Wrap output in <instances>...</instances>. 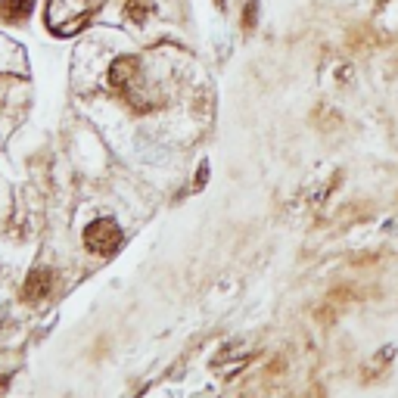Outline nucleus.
I'll return each instance as SVG.
<instances>
[{
  "instance_id": "obj_5",
  "label": "nucleus",
  "mask_w": 398,
  "mask_h": 398,
  "mask_svg": "<svg viewBox=\"0 0 398 398\" xmlns=\"http://www.w3.org/2000/svg\"><path fill=\"white\" fill-rule=\"evenodd\" d=\"M6 327V314H4V311H0V330H4Z\"/></svg>"
},
{
  "instance_id": "obj_1",
  "label": "nucleus",
  "mask_w": 398,
  "mask_h": 398,
  "mask_svg": "<svg viewBox=\"0 0 398 398\" xmlns=\"http://www.w3.org/2000/svg\"><path fill=\"white\" fill-rule=\"evenodd\" d=\"M110 88L125 97L137 110H150L153 106V93H150V81L143 75V66L137 56H119L110 66Z\"/></svg>"
},
{
  "instance_id": "obj_2",
  "label": "nucleus",
  "mask_w": 398,
  "mask_h": 398,
  "mask_svg": "<svg viewBox=\"0 0 398 398\" xmlns=\"http://www.w3.org/2000/svg\"><path fill=\"white\" fill-rule=\"evenodd\" d=\"M121 240H125V237H121V227H119V221L115 218H97V221H91L88 227H84V246L100 258L115 256Z\"/></svg>"
},
{
  "instance_id": "obj_4",
  "label": "nucleus",
  "mask_w": 398,
  "mask_h": 398,
  "mask_svg": "<svg viewBox=\"0 0 398 398\" xmlns=\"http://www.w3.org/2000/svg\"><path fill=\"white\" fill-rule=\"evenodd\" d=\"M53 286H56V274L50 271V267H34L22 284V299L32 302V305L34 302H44L47 296L53 293Z\"/></svg>"
},
{
  "instance_id": "obj_3",
  "label": "nucleus",
  "mask_w": 398,
  "mask_h": 398,
  "mask_svg": "<svg viewBox=\"0 0 398 398\" xmlns=\"http://www.w3.org/2000/svg\"><path fill=\"white\" fill-rule=\"evenodd\" d=\"M252 358H256V349L246 343H227L221 345L218 354H215L212 361H208V367H212L215 373H221L224 380H230V376L243 373L246 367L252 364Z\"/></svg>"
},
{
  "instance_id": "obj_6",
  "label": "nucleus",
  "mask_w": 398,
  "mask_h": 398,
  "mask_svg": "<svg viewBox=\"0 0 398 398\" xmlns=\"http://www.w3.org/2000/svg\"><path fill=\"white\" fill-rule=\"evenodd\" d=\"M6 383H10V376H0V389H4V386H6Z\"/></svg>"
}]
</instances>
